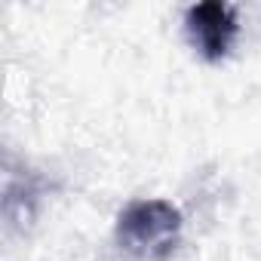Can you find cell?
I'll return each mask as SVG.
<instances>
[{
	"instance_id": "6da1fadb",
	"label": "cell",
	"mask_w": 261,
	"mask_h": 261,
	"mask_svg": "<svg viewBox=\"0 0 261 261\" xmlns=\"http://www.w3.org/2000/svg\"><path fill=\"white\" fill-rule=\"evenodd\" d=\"M123 230L139 246L163 243L169 237V230H175V212L166 209L163 203H142L123 218Z\"/></svg>"
},
{
	"instance_id": "7a4b0ae2",
	"label": "cell",
	"mask_w": 261,
	"mask_h": 261,
	"mask_svg": "<svg viewBox=\"0 0 261 261\" xmlns=\"http://www.w3.org/2000/svg\"><path fill=\"white\" fill-rule=\"evenodd\" d=\"M191 22H194V37L206 53H224L227 49L230 34H233V22H230L224 7H215V4L200 7L191 13Z\"/></svg>"
}]
</instances>
